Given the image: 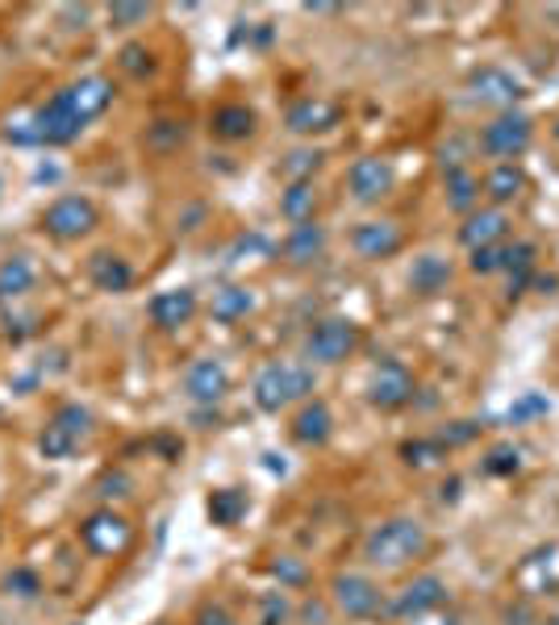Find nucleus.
I'll return each instance as SVG.
<instances>
[{
  "label": "nucleus",
  "mask_w": 559,
  "mask_h": 625,
  "mask_svg": "<svg viewBox=\"0 0 559 625\" xmlns=\"http://www.w3.org/2000/svg\"><path fill=\"white\" fill-rule=\"evenodd\" d=\"M401 459L414 467V471H426V467H438L447 459V447L438 438H414V442L401 447Z\"/></svg>",
  "instance_id": "473e14b6"
},
{
  "label": "nucleus",
  "mask_w": 559,
  "mask_h": 625,
  "mask_svg": "<svg viewBox=\"0 0 559 625\" xmlns=\"http://www.w3.org/2000/svg\"><path fill=\"white\" fill-rule=\"evenodd\" d=\"M468 92L476 105H493L501 108V113H509L526 96V84L518 75H509L506 67H480V72H472Z\"/></svg>",
  "instance_id": "f8f14e48"
},
{
  "label": "nucleus",
  "mask_w": 559,
  "mask_h": 625,
  "mask_svg": "<svg viewBox=\"0 0 559 625\" xmlns=\"http://www.w3.org/2000/svg\"><path fill=\"white\" fill-rule=\"evenodd\" d=\"M247 509H251V500H247V492H238V488H217L214 497H209V521L214 525H238V521L247 518Z\"/></svg>",
  "instance_id": "7c9ffc66"
},
{
  "label": "nucleus",
  "mask_w": 559,
  "mask_h": 625,
  "mask_svg": "<svg viewBox=\"0 0 559 625\" xmlns=\"http://www.w3.org/2000/svg\"><path fill=\"white\" fill-rule=\"evenodd\" d=\"M506 233H509V217L501 213V209H476V213H468V221L459 226V242L468 250L501 247Z\"/></svg>",
  "instance_id": "aec40b11"
},
{
  "label": "nucleus",
  "mask_w": 559,
  "mask_h": 625,
  "mask_svg": "<svg viewBox=\"0 0 559 625\" xmlns=\"http://www.w3.org/2000/svg\"><path fill=\"white\" fill-rule=\"evenodd\" d=\"M68 101H72V108L84 117V122H96L101 113H105L108 105H113V96H117V88H113V80L108 75H80L75 84H68Z\"/></svg>",
  "instance_id": "f3484780"
},
{
  "label": "nucleus",
  "mask_w": 559,
  "mask_h": 625,
  "mask_svg": "<svg viewBox=\"0 0 559 625\" xmlns=\"http://www.w3.org/2000/svg\"><path fill=\"white\" fill-rule=\"evenodd\" d=\"M4 592L18 596V601H38V596H42V575L21 563L13 572H4Z\"/></svg>",
  "instance_id": "72a5a7b5"
},
{
  "label": "nucleus",
  "mask_w": 559,
  "mask_h": 625,
  "mask_svg": "<svg viewBox=\"0 0 559 625\" xmlns=\"http://www.w3.org/2000/svg\"><path fill=\"white\" fill-rule=\"evenodd\" d=\"M447 284H452V263L443 254H417L410 268V288L417 296H438Z\"/></svg>",
  "instance_id": "4be33fe9"
},
{
  "label": "nucleus",
  "mask_w": 559,
  "mask_h": 625,
  "mask_svg": "<svg viewBox=\"0 0 559 625\" xmlns=\"http://www.w3.org/2000/svg\"><path fill=\"white\" fill-rule=\"evenodd\" d=\"M80 542H84V551L96 554V559H117V554L130 551L134 525H130L113 504H101V509H92L89 518L80 521Z\"/></svg>",
  "instance_id": "39448f33"
},
{
  "label": "nucleus",
  "mask_w": 559,
  "mask_h": 625,
  "mask_svg": "<svg viewBox=\"0 0 559 625\" xmlns=\"http://www.w3.org/2000/svg\"><path fill=\"white\" fill-rule=\"evenodd\" d=\"M405 247V233H401L397 221H360L355 230H351V250L368 259V263H380V259H393L397 250Z\"/></svg>",
  "instance_id": "4468645a"
},
{
  "label": "nucleus",
  "mask_w": 559,
  "mask_h": 625,
  "mask_svg": "<svg viewBox=\"0 0 559 625\" xmlns=\"http://www.w3.org/2000/svg\"><path fill=\"white\" fill-rule=\"evenodd\" d=\"M522 188H526V176L518 163H497L485 176V197L493 200V205H509Z\"/></svg>",
  "instance_id": "cd10ccee"
},
{
  "label": "nucleus",
  "mask_w": 559,
  "mask_h": 625,
  "mask_svg": "<svg viewBox=\"0 0 559 625\" xmlns=\"http://www.w3.org/2000/svg\"><path fill=\"white\" fill-rule=\"evenodd\" d=\"M476 434H480V426H476V421H452V426H447V429H438L434 438H438L443 447L452 450V447H468V442H472V438H476Z\"/></svg>",
  "instance_id": "a19ab883"
},
{
  "label": "nucleus",
  "mask_w": 559,
  "mask_h": 625,
  "mask_svg": "<svg viewBox=\"0 0 559 625\" xmlns=\"http://www.w3.org/2000/svg\"><path fill=\"white\" fill-rule=\"evenodd\" d=\"M485 471H488V476H509V471H518V450L497 447L493 455H488Z\"/></svg>",
  "instance_id": "c03bdc74"
},
{
  "label": "nucleus",
  "mask_w": 559,
  "mask_h": 625,
  "mask_svg": "<svg viewBox=\"0 0 559 625\" xmlns=\"http://www.w3.org/2000/svg\"><path fill=\"white\" fill-rule=\"evenodd\" d=\"M530 138H535V122L526 113H518V108H509V113H497L480 129V150L501 163H514L518 155H526Z\"/></svg>",
  "instance_id": "6e6552de"
},
{
  "label": "nucleus",
  "mask_w": 559,
  "mask_h": 625,
  "mask_svg": "<svg viewBox=\"0 0 559 625\" xmlns=\"http://www.w3.org/2000/svg\"><path fill=\"white\" fill-rule=\"evenodd\" d=\"M197 625H235V617H230L221 605H205L197 613Z\"/></svg>",
  "instance_id": "a18cd8bd"
},
{
  "label": "nucleus",
  "mask_w": 559,
  "mask_h": 625,
  "mask_svg": "<svg viewBox=\"0 0 559 625\" xmlns=\"http://www.w3.org/2000/svg\"><path fill=\"white\" fill-rule=\"evenodd\" d=\"M209 129H214L217 143H247L255 134V113L247 105H221L214 108Z\"/></svg>",
  "instance_id": "5701e85b"
},
{
  "label": "nucleus",
  "mask_w": 559,
  "mask_h": 625,
  "mask_svg": "<svg viewBox=\"0 0 559 625\" xmlns=\"http://www.w3.org/2000/svg\"><path fill=\"white\" fill-rule=\"evenodd\" d=\"M318 167H322V155H318L313 146H301V150H292L289 159H284V167H280V171H284V179H289V184H306V179L313 176Z\"/></svg>",
  "instance_id": "f704fd0d"
},
{
  "label": "nucleus",
  "mask_w": 559,
  "mask_h": 625,
  "mask_svg": "<svg viewBox=\"0 0 559 625\" xmlns=\"http://www.w3.org/2000/svg\"><path fill=\"white\" fill-rule=\"evenodd\" d=\"M443 179H447V209L459 217L476 213V205H480V179L472 176L468 167H447Z\"/></svg>",
  "instance_id": "b1692460"
},
{
  "label": "nucleus",
  "mask_w": 559,
  "mask_h": 625,
  "mask_svg": "<svg viewBox=\"0 0 559 625\" xmlns=\"http://www.w3.org/2000/svg\"><path fill=\"white\" fill-rule=\"evenodd\" d=\"M414 396H417L414 375H410V367L397 363V358H384V363H376L372 375H368V405H376V409L384 413L405 409Z\"/></svg>",
  "instance_id": "1a4fd4ad"
},
{
  "label": "nucleus",
  "mask_w": 559,
  "mask_h": 625,
  "mask_svg": "<svg viewBox=\"0 0 559 625\" xmlns=\"http://www.w3.org/2000/svg\"><path fill=\"white\" fill-rule=\"evenodd\" d=\"M360 346V325L351 317H322V322L309 330L306 338V358L318 367H339L343 358H351V351Z\"/></svg>",
  "instance_id": "0eeeda50"
},
{
  "label": "nucleus",
  "mask_w": 559,
  "mask_h": 625,
  "mask_svg": "<svg viewBox=\"0 0 559 625\" xmlns=\"http://www.w3.org/2000/svg\"><path fill=\"white\" fill-rule=\"evenodd\" d=\"M75 447H80V442H72V438H68V434H63V429H59V426H51V421H46V429L38 434V450H42L46 459H54V463H63V459H72Z\"/></svg>",
  "instance_id": "e433bc0d"
},
{
  "label": "nucleus",
  "mask_w": 559,
  "mask_h": 625,
  "mask_svg": "<svg viewBox=\"0 0 559 625\" xmlns=\"http://www.w3.org/2000/svg\"><path fill=\"white\" fill-rule=\"evenodd\" d=\"M284 125H289L292 134H325V129L339 125V105H330L322 96H301V101L289 105Z\"/></svg>",
  "instance_id": "6ab92c4d"
},
{
  "label": "nucleus",
  "mask_w": 559,
  "mask_h": 625,
  "mask_svg": "<svg viewBox=\"0 0 559 625\" xmlns=\"http://www.w3.org/2000/svg\"><path fill=\"white\" fill-rule=\"evenodd\" d=\"M155 18V4H108V25L113 30H134Z\"/></svg>",
  "instance_id": "4c0bfd02"
},
{
  "label": "nucleus",
  "mask_w": 559,
  "mask_h": 625,
  "mask_svg": "<svg viewBox=\"0 0 559 625\" xmlns=\"http://www.w3.org/2000/svg\"><path fill=\"white\" fill-rule=\"evenodd\" d=\"M0 301H4V296H0Z\"/></svg>",
  "instance_id": "603ef678"
},
{
  "label": "nucleus",
  "mask_w": 559,
  "mask_h": 625,
  "mask_svg": "<svg viewBox=\"0 0 559 625\" xmlns=\"http://www.w3.org/2000/svg\"><path fill=\"white\" fill-rule=\"evenodd\" d=\"M30 129H34V146H72L84 129H89V122L80 117L72 108V101H68V92L59 88L46 101V105L34 108V117H30Z\"/></svg>",
  "instance_id": "423d86ee"
},
{
  "label": "nucleus",
  "mask_w": 559,
  "mask_h": 625,
  "mask_svg": "<svg viewBox=\"0 0 559 625\" xmlns=\"http://www.w3.org/2000/svg\"><path fill=\"white\" fill-rule=\"evenodd\" d=\"M34 284H38V268L25 254L0 259V296L4 301H21L25 292H34Z\"/></svg>",
  "instance_id": "393cba45"
},
{
  "label": "nucleus",
  "mask_w": 559,
  "mask_h": 625,
  "mask_svg": "<svg viewBox=\"0 0 559 625\" xmlns=\"http://www.w3.org/2000/svg\"><path fill=\"white\" fill-rule=\"evenodd\" d=\"M96 226H101V209H96L89 197H80V192L54 197L51 205H46V213H42V230L51 233L54 242H80V238H89Z\"/></svg>",
  "instance_id": "20e7f679"
},
{
  "label": "nucleus",
  "mask_w": 559,
  "mask_h": 625,
  "mask_svg": "<svg viewBox=\"0 0 559 625\" xmlns=\"http://www.w3.org/2000/svg\"><path fill=\"white\" fill-rule=\"evenodd\" d=\"M146 317L159 325L163 334H176L184 325L197 317V292L193 288H167V292H155L151 304H146Z\"/></svg>",
  "instance_id": "2eb2a0df"
},
{
  "label": "nucleus",
  "mask_w": 559,
  "mask_h": 625,
  "mask_svg": "<svg viewBox=\"0 0 559 625\" xmlns=\"http://www.w3.org/2000/svg\"><path fill=\"white\" fill-rule=\"evenodd\" d=\"M51 426H59L72 442H84L92 434V413L84 409V405H75V400H68V405H59V409L51 413Z\"/></svg>",
  "instance_id": "2f4dec72"
},
{
  "label": "nucleus",
  "mask_w": 559,
  "mask_h": 625,
  "mask_svg": "<svg viewBox=\"0 0 559 625\" xmlns=\"http://www.w3.org/2000/svg\"><path fill=\"white\" fill-rule=\"evenodd\" d=\"M472 271H476V275H493V271H501V247L472 250Z\"/></svg>",
  "instance_id": "37998d69"
},
{
  "label": "nucleus",
  "mask_w": 559,
  "mask_h": 625,
  "mask_svg": "<svg viewBox=\"0 0 559 625\" xmlns=\"http://www.w3.org/2000/svg\"><path fill=\"white\" fill-rule=\"evenodd\" d=\"M330 605L339 608L346 622H376L389 613V596L372 575L339 572L330 580Z\"/></svg>",
  "instance_id": "7ed1b4c3"
},
{
  "label": "nucleus",
  "mask_w": 559,
  "mask_h": 625,
  "mask_svg": "<svg viewBox=\"0 0 559 625\" xmlns=\"http://www.w3.org/2000/svg\"><path fill=\"white\" fill-rule=\"evenodd\" d=\"M443 605H447V580L426 572V575H414V580L389 601V613L401 617V622H414V617L431 613V608H443Z\"/></svg>",
  "instance_id": "9d476101"
},
{
  "label": "nucleus",
  "mask_w": 559,
  "mask_h": 625,
  "mask_svg": "<svg viewBox=\"0 0 559 625\" xmlns=\"http://www.w3.org/2000/svg\"><path fill=\"white\" fill-rule=\"evenodd\" d=\"M426 551H431V534L414 518L380 521L376 530L363 538V563L380 567V572H401V567L417 563Z\"/></svg>",
  "instance_id": "f257e3e1"
},
{
  "label": "nucleus",
  "mask_w": 559,
  "mask_h": 625,
  "mask_svg": "<svg viewBox=\"0 0 559 625\" xmlns=\"http://www.w3.org/2000/svg\"><path fill=\"white\" fill-rule=\"evenodd\" d=\"M301 617H306L309 625L318 622V625H325V617H330V613H325V605L322 601H306V608H301Z\"/></svg>",
  "instance_id": "de8ad7c7"
},
{
  "label": "nucleus",
  "mask_w": 559,
  "mask_h": 625,
  "mask_svg": "<svg viewBox=\"0 0 559 625\" xmlns=\"http://www.w3.org/2000/svg\"><path fill=\"white\" fill-rule=\"evenodd\" d=\"M535 625H559V617H547V622H535Z\"/></svg>",
  "instance_id": "09e8293b"
},
{
  "label": "nucleus",
  "mask_w": 559,
  "mask_h": 625,
  "mask_svg": "<svg viewBox=\"0 0 559 625\" xmlns=\"http://www.w3.org/2000/svg\"><path fill=\"white\" fill-rule=\"evenodd\" d=\"M271 575L280 580V588H306L309 584V572L301 559H292V554H280L276 563H271Z\"/></svg>",
  "instance_id": "58836bf2"
},
{
  "label": "nucleus",
  "mask_w": 559,
  "mask_h": 625,
  "mask_svg": "<svg viewBox=\"0 0 559 625\" xmlns=\"http://www.w3.org/2000/svg\"><path fill=\"white\" fill-rule=\"evenodd\" d=\"M280 213L289 217L292 226L313 221V213H318V188H313V179H306V184H289V188L280 192Z\"/></svg>",
  "instance_id": "c85d7f7f"
},
{
  "label": "nucleus",
  "mask_w": 559,
  "mask_h": 625,
  "mask_svg": "<svg viewBox=\"0 0 559 625\" xmlns=\"http://www.w3.org/2000/svg\"><path fill=\"white\" fill-rule=\"evenodd\" d=\"M284 622H289V601H284V592H271V596H263L259 625H284Z\"/></svg>",
  "instance_id": "79ce46f5"
},
{
  "label": "nucleus",
  "mask_w": 559,
  "mask_h": 625,
  "mask_svg": "<svg viewBox=\"0 0 559 625\" xmlns=\"http://www.w3.org/2000/svg\"><path fill=\"white\" fill-rule=\"evenodd\" d=\"M280 254L289 259L292 268H306L313 259H322L325 254V230L318 221H306V226H292L289 238L280 242Z\"/></svg>",
  "instance_id": "412c9836"
},
{
  "label": "nucleus",
  "mask_w": 559,
  "mask_h": 625,
  "mask_svg": "<svg viewBox=\"0 0 559 625\" xmlns=\"http://www.w3.org/2000/svg\"><path fill=\"white\" fill-rule=\"evenodd\" d=\"M188 143V125L176 122V117H159V122L146 125L143 134V146L151 155H172V150H180Z\"/></svg>",
  "instance_id": "c756f323"
},
{
  "label": "nucleus",
  "mask_w": 559,
  "mask_h": 625,
  "mask_svg": "<svg viewBox=\"0 0 559 625\" xmlns=\"http://www.w3.org/2000/svg\"><path fill=\"white\" fill-rule=\"evenodd\" d=\"M405 625H459V617L455 613H443V608H431V613H422V617H414V622Z\"/></svg>",
  "instance_id": "49530a36"
},
{
  "label": "nucleus",
  "mask_w": 559,
  "mask_h": 625,
  "mask_svg": "<svg viewBox=\"0 0 559 625\" xmlns=\"http://www.w3.org/2000/svg\"><path fill=\"white\" fill-rule=\"evenodd\" d=\"M0 188H4V184H0Z\"/></svg>",
  "instance_id": "3c124183"
},
{
  "label": "nucleus",
  "mask_w": 559,
  "mask_h": 625,
  "mask_svg": "<svg viewBox=\"0 0 559 625\" xmlns=\"http://www.w3.org/2000/svg\"><path fill=\"white\" fill-rule=\"evenodd\" d=\"M89 284L96 288V292H108V296L130 292V284H134V268H130L126 254H117V250H92Z\"/></svg>",
  "instance_id": "dca6fc26"
},
{
  "label": "nucleus",
  "mask_w": 559,
  "mask_h": 625,
  "mask_svg": "<svg viewBox=\"0 0 559 625\" xmlns=\"http://www.w3.org/2000/svg\"><path fill=\"white\" fill-rule=\"evenodd\" d=\"M117 67H122L130 80H143V75L155 72V54L146 51L143 42H130V46H122V54H117Z\"/></svg>",
  "instance_id": "c9c22d12"
},
{
  "label": "nucleus",
  "mask_w": 559,
  "mask_h": 625,
  "mask_svg": "<svg viewBox=\"0 0 559 625\" xmlns=\"http://www.w3.org/2000/svg\"><path fill=\"white\" fill-rule=\"evenodd\" d=\"M130 492H134V480H130L122 467H113V471H105V476L96 480V497L105 500V504L108 500H126Z\"/></svg>",
  "instance_id": "ea45409f"
},
{
  "label": "nucleus",
  "mask_w": 559,
  "mask_h": 625,
  "mask_svg": "<svg viewBox=\"0 0 559 625\" xmlns=\"http://www.w3.org/2000/svg\"><path fill=\"white\" fill-rule=\"evenodd\" d=\"M556 138H559V122H556Z\"/></svg>",
  "instance_id": "8fccbe9b"
},
{
  "label": "nucleus",
  "mask_w": 559,
  "mask_h": 625,
  "mask_svg": "<svg viewBox=\"0 0 559 625\" xmlns=\"http://www.w3.org/2000/svg\"><path fill=\"white\" fill-rule=\"evenodd\" d=\"M180 388L197 409H214L217 400H226V393H230V372L217 358H197V363H188Z\"/></svg>",
  "instance_id": "9b49d317"
},
{
  "label": "nucleus",
  "mask_w": 559,
  "mask_h": 625,
  "mask_svg": "<svg viewBox=\"0 0 559 625\" xmlns=\"http://www.w3.org/2000/svg\"><path fill=\"white\" fill-rule=\"evenodd\" d=\"M535 259H539L535 242H509V247H501V271H509V292H514V296H518L526 288V280L535 275Z\"/></svg>",
  "instance_id": "bb28decb"
},
{
  "label": "nucleus",
  "mask_w": 559,
  "mask_h": 625,
  "mask_svg": "<svg viewBox=\"0 0 559 625\" xmlns=\"http://www.w3.org/2000/svg\"><path fill=\"white\" fill-rule=\"evenodd\" d=\"M346 188H351V197L360 200V205H376V200H384L393 192V167H389V159H380V155H363V159L351 163Z\"/></svg>",
  "instance_id": "ddd939ff"
},
{
  "label": "nucleus",
  "mask_w": 559,
  "mask_h": 625,
  "mask_svg": "<svg viewBox=\"0 0 559 625\" xmlns=\"http://www.w3.org/2000/svg\"><path fill=\"white\" fill-rule=\"evenodd\" d=\"M255 405L263 413H280L289 405H306L309 396L318 393V375L306 363H268L263 372L255 375Z\"/></svg>",
  "instance_id": "f03ea898"
},
{
  "label": "nucleus",
  "mask_w": 559,
  "mask_h": 625,
  "mask_svg": "<svg viewBox=\"0 0 559 625\" xmlns=\"http://www.w3.org/2000/svg\"><path fill=\"white\" fill-rule=\"evenodd\" d=\"M330 434H334V413H330L322 396H309L306 405L297 409V417H292V438L301 447H325Z\"/></svg>",
  "instance_id": "a211bd4d"
},
{
  "label": "nucleus",
  "mask_w": 559,
  "mask_h": 625,
  "mask_svg": "<svg viewBox=\"0 0 559 625\" xmlns=\"http://www.w3.org/2000/svg\"><path fill=\"white\" fill-rule=\"evenodd\" d=\"M251 309H255V292H251V288H242V284L217 288L214 301H209V313H214V322H221V325L242 322Z\"/></svg>",
  "instance_id": "a878e982"
}]
</instances>
